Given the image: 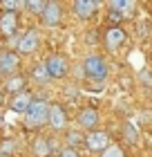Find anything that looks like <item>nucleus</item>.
<instances>
[{
  "instance_id": "f257e3e1",
  "label": "nucleus",
  "mask_w": 152,
  "mask_h": 157,
  "mask_svg": "<svg viewBox=\"0 0 152 157\" xmlns=\"http://www.w3.org/2000/svg\"><path fill=\"white\" fill-rule=\"evenodd\" d=\"M47 115H49V103L43 99H34L29 108L25 112V126L27 128H43L47 126Z\"/></svg>"
},
{
  "instance_id": "f03ea898",
  "label": "nucleus",
  "mask_w": 152,
  "mask_h": 157,
  "mask_svg": "<svg viewBox=\"0 0 152 157\" xmlns=\"http://www.w3.org/2000/svg\"><path fill=\"white\" fill-rule=\"evenodd\" d=\"M83 72L90 81H105L107 74H110V67H107V63L98 54H90L83 61Z\"/></svg>"
},
{
  "instance_id": "7ed1b4c3",
  "label": "nucleus",
  "mask_w": 152,
  "mask_h": 157,
  "mask_svg": "<svg viewBox=\"0 0 152 157\" xmlns=\"http://www.w3.org/2000/svg\"><path fill=\"white\" fill-rule=\"evenodd\" d=\"M47 70V74L49 78H65L69 72V61L65 59L63 54H52V56H47V61L43 63Z\"/></svg>"
},
{
  "instance_id": "20e7f679",
  "label": "nucleus",
  "mask_w": 152,
  "mask_h": 157,
  "mask_svg": "<svg viewBox=\"0 0 152 157\" xmlns=\"http://www.w3.org/2000/svg\"><path fill=\"white\" fill-rule=\"evenodd\" d=\"M125 40H128V34H125V29L119 27V25H110V27L105 29V34H103V45H105V49H110V52L121 49Z\"/></svg>"
},
{
  "instance_id": "39448f33",
  "label": "nucleus",
  "mask_w": 152,
  "mask_h": 157,
  "mask_svg": "<svg viewBox=\"0 0 152 157\" xmlns=\"http://www.w3.org/2000/svg\"><path fill=\"white\" fill-rule=\"evenodd\" d=\"M47 126L52 130H65L67 128V112L61 103H49V115H47Z\"/></svg>"
},
{
  "instance_id": "423d86ee",
  "label": "nucleus",
  "mask_w": 152,
  "mask_h": 157,
  "mask_svg": "<svg viewBox=\"0 0 152 157\" xmlns=\"http://www.w3.org/2000/svg\"><path fill=\"white\" fill-rule=\"evenodd\" d=\"M107 146H110V135L103 132V130H92L85 137V148L90 153H103Z\"/></svg>"
},
{
  "instance_id": "0eeeda50",
  "label": "nucleus",
  "mask_w": 152,
  "mask_h": 157,
  "mask_svg": "<svg viewBox=\"0 0 152 157\" xmlns=\"http://www.w3.org/2000/svg\"><path fill=\"white\" fill-rule=\"evenodd\" d=\"M101 121V115L96 108H92V105H85V108H81V112H78V126L83 128V130H96Z\"/></svg>"
},
{
  "instance_id": "6e6552de",
  "label": "nucleus",
  "mask_w": 152,
  "mask_h": 157,
  "mask_svg": "<svg viewBox=\"0 0 152 157\" xmlns=\"http://www.w3.org/2000/svg\"><path fill=\"white\" fill-rule=\"evenodd\" d=\"M38 43H40V34L38 29H27V34H23V38L18 40V45H16V52L20 54H32L38 49Z\"/></svg>"
},
{
  "instance_id": "1a4fd4ad",
  "label": "nucleus",
  "mask_w": 152,
  "mask_h": 157,
  "mask_svg": "<svg viewBox=\"0 0 152 157\" xmlns=\"http://www.w3.org/2000/svg\"><path fill=\"white\" fill-rule=\"evenodd\" d=\"M18 13H11V11H2L0 13V34H2L5 38H11L13 34L18 32Z\"/></svg>"
},
{
  "instance_id": "9d476101",
  "label": "nucleus",
  "mask_w": 152,
  "mask_h": 157,
  "mask_svg": "<svg viewBox=\"0 0 152 157\" xmlns=\"http://www.w3.org/2000/svg\"><path fill=\"white\" fill-rule=\"evenodd\" d=\"M18 67H20V56L16 52H0V72L11 76V74H18Z\"/></svg>"
},
{
  "instance_id": "9b49d317",
  "label": "nucleus",
  "mask_w": 152,
  "mask_h": 157,
  "mask_svg": "<svg viewBox=\"0 0 152 157\" xmlns=\"http://www.w3.org/2000/svg\"><path fill=\"white\" fill-rule=\"evenodd\" d=\"M61 16H63L61 2H47L45 11L40 13V20H43V25H47V27H56L61 23Z\"/></svg>"
},
{
  "instance_id": "f8f14e48",
  "label": "nucleus",
  "mask_w": 152,
  "mask_h": 157,
  "mask_svg": "<svg viewBox=\"0 0 152 157\" xmlns=\"http://www.w3.org/2000/svg\"><path fill=\"white\" fill-rule=\"evenodd\" d=\"M134 9H136V2H132V0H112V2H110V11L117 13L121 20L132 18Z\"/></svg>"
},
{
  "instance_id": "ddd939ff",
  "label": "nucleus",
  "mask_w": 152,
  "mask_h": 157,
  "mask_svg": "<svg viewBox=\"0 0 152 157\" xmlns=\"http://www.w3.org/2000/svg\"><path fill=\"white\" fill-rule=\"evenodd\" d=\"M96 9H98V2H96V0H76V2H74V13H76L81 20L94 18Z\"/></svg>"
},
{
  "instance_id": "4468645a",
  "label": "nucleus",
  "mask_w": 152,
  "mask_h": 157,
  "mask_svg": "<svg viewBox=\"0 0 152 157\" xmlns=\"http://www.w3.org/2000/svg\"><path fill=\"white\" fill-rule=\"evenodd\" d=\"M34 101V97L29 94V92H20V94H13V99H11V103H9V108L13 110V112H20V115H25L27 112V108H29V103Z\"/></svg>"
},
{
  "instance_id": "2eb2a0df",
  "label": "nucleus",
  "mask_w": 152,
  "mask_h": 157,
  "mask_svg": "<svg viewBox=\"0 0 152 157\" xmlns=\"http://www.w3.org/2000/svg\"><path fill=\"white\" fill-rule=\"evenodd\" d=\"M25 85H27V78L18 72V74H11L5 81V90L11 92V94H20V92H25Z\"/></svg>"
},
{
  "instance_id": "dca6fc26",
  "label": "nucleus",
  "mask_w": 152,
  "mask_h": 157,
  "mask_svg": "<svg viewBox=\"0 0 152 157\" xmlns=\"http://www.w3.org/2000/svg\"><path fill=\"white\" fill-rule=\"evenodd\" d=\"M32 153L36 157H52V144L47 137H36L32 141Z\"/></svg>"
},
{
  "instance_id": "f3484780",
  "label": "nucleus",
  "mask_w": 152,
  "mask_h": 157,
  "mask_svg": "<svg viewBox=\"0 0 152 157\" xmlns=\"http://www.w3.org/2000/svg\"><path fill=\"white\" fill-rule=\"evenodd\" d=\"M65 141H67V148H78L81 144H85V137H83V132H78V130H69Z\"/></svg>"
},
{
  "instance_id": "a211bd4d",
  "label": "nucleus",
  "mask_w": 152,
  "mask_h": 157,
  "mask_svg": "<svg viewBox=\"0 0 152 157\" xmlns=\"http://www.w3.org/2000/svg\"><path fill=\"white\" fill-rule=\"evenodd\" d=\"M123 139H125L128 144H136L139 135H136V128L132 124H123Z\"/></svg>"
},
{
  "instance_id": "6ab92c4d",
  "label": "nucleus",
  "mask_w": 152,
  "mask_h": 157,
  "mask_svg": "<svg viewBox=\"0 0 152 157\" xmlns=\"http://www.w3.org/2000/svg\"><path fill=\"white\" fill-rule=\"evenodd\" d=\"M45 0H29V2H25V9H29V11H34L36 16H40L43 11H45Z\"/></svg>"
},
{
  "instance_id": "aec40b11",
  "label": "nucleus",
  "mask_w": 152,
  "mask_h": 157,
  "mask_svg": "<svg viewBox=\"0 0 152 157\" xmlns=\"http://www.w3.org/2000/svg\"><path fill=\"white\" fill-rule=\"evenodd\" d=\"M101 157H125V153H123V148H121V146L110 144L103 153H101Z\"/></svg>"
},
{
  "instance_id": "412c9836",
  "label": "nucleus",
  "mask_w": 152,
  "mask_h": 157,
  "mask_svg": "<svg viewBox=\"0 0 152 157\" xmlns=\"http://www.w3.org/2000/svg\"><path fill=\"white\" fill-rule=\"evenodd\" d=\"M32 76L36 78V81H40V83H47V81H49V74H47L45 65H36L34 72H32Z\"/></svg>"
},
{
  "instance_id": "4be33fe9",
  "label": "nucleus",
  "mask_w": 152,
  "mask_h": 157,
  "mask_svg": "<svg viewBox=\"0 0 152 157\" xmlns=\"http://www.w3.org/2000/svg\"><path fill=\"white\" fill-rule=\"evenodd\" d=\"M25 2H16V0H5L2 2V9L5 11H11V13H16V9H23Z\"/></svg>"
},
{
  "instance_id": "5701e85b",
  "label": "nucleus",
  "mask_w": 152,
  "mask_h": 157,
  "mask_svg": "<svg viewBox=\"0 0 152 157\" xmlns=\"http://www.w3.org/2000/svg\"><path fill=\"white\" fill-rule=\"evenodd\" d=\"M58 157H81V153H78L76 148H63Z\"/></svg>"
},
{
  "instance_id": "b1692460",
  "label": "nucleus",
  "mask_w": 152,
  "mask_h": 157,
  "mask_svg": "<svg viewBox=\"0 0 152 157\" xmlns=\"http://www.w3.org/2000/svg\"><path fill=\"white\" fill-rule=\"evenodd\" d=\"M11 148H13V141H11V139H7V144H5V151H2V155H7V153L11 151Z\"/></svg>"
},
{
  "instance_id": "393cba45",
  "label": "nucleus",
  "mask_w": 152,
  "mask_h": 157,
  "mask_svg": "<svg viewBox=\"0 0 152 157\" xmlns=\"http://www.w3.org/2000/svg\"><path fill=\"white\" fill-rule=\"evenodd\" d=\"M0 105H2V90H0Z\"/></svg>"
},
{
  "instance_id": "a878e982",
  "label": "nucleus",
  "mask_w": 152,
  "mask_h": 157,
  "mask_svg": "<svg viewBox=\"0 0 152 157\" xmlns=\"http://www.w3.org/2000/svg\"><path fill=\"white\" fill-rule=\"evenodd\" d=\"M0 157H9V155H2V153H0Z\"/></svg>"
},
{
  "instance_id": "bb28decb",
  "label": "nucleus",
  "mask_w": 152,
  "mask_h": 157,
  "mask_svg": "<svg viewBox=\"0 0 152 157\" xmlns=\"http://www.w3.org/2000/svg\"><path fill=\"white\" fill-rule=\"evenodd\" d=\"M0 124H2V119H0Z\"/></svg>"
}]
</instances>
